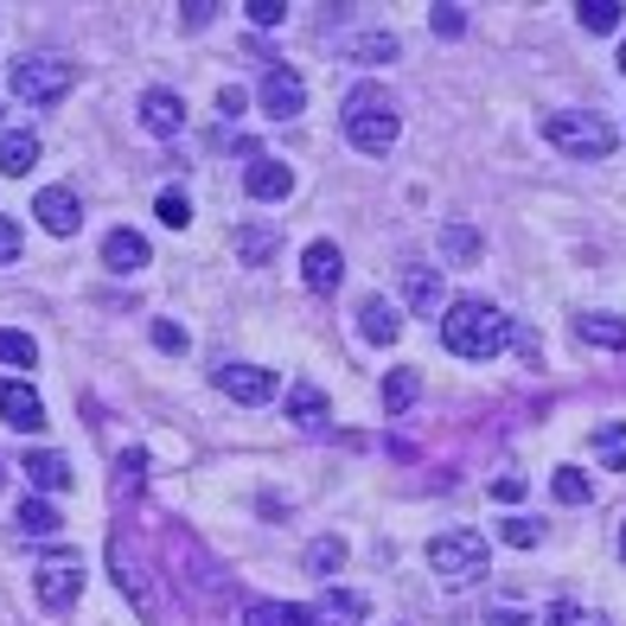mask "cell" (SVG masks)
Listing matches in <instances>:
<instances>
[{"label": "cell", "instance_id": "obj_1", "mask_svg": "<svg viewBox=\"0 0 626 626\" xmlns=\"http://www.w3.org/2000/svg\"><path fill=\"white\" fill-rule=\"evenodd\" d=\"M505 340H512V320L493 307V301H454V307L442 313V345L454 352V359H498L505 352Z\"/></svg>", "mask_w": 626, "mask_h": 626}, {"label": "cell", "instance_id": "obj_2", "mask_svg": "<svg viewBox=\"0 0 626 626\" xmlns=\"http://www.w3.org/2000/svg\"><path fill=\"white\" fill-rule=\"evenodd\" d=\"M396 134H403V115H396V97L384 83H359L345 97V141L359 154H391Z\"/></svg>", "mask_w": 626, "mask_h": 626}, {"label": "cell", "instance_id": "obj_3", "mask_svg": "<svg viewBox=\"0 0 626 626\" xmlns=\"http://www.w3.org/2000/svg\"><path fill=\"white\" fill-rule=\"evenodd\" d=\"M544 141L556 154H575V160H607L614 154V122L595 115V109H563L544 122Z\"/></svg>", "mask_w": 626, "mask_h": 626}, {"label": "cell", "instance_id": "obj_4", "mask_svg": "<svg viewBox=\"0 0 626 626\" xmlns=\"http://www.w3.org/2000/svg\"><path fill=\"white\" fill-rule=\"evenodd\" d=\"M83 575H90V563H83V549H71V544H58V549H46V563H39V607H52V614H64V607H78V595H83Z\"/></svg>", "mask_w": 626, "mask_h": 626}, {"label": "cell", "instance_id": "obj_5", "mask_svg": "<svg viewBox=\"0 0 626 626\" xmlns=\"http://www.w3.org/2000/svg\"><path fill=\"white\" fill-rule=\"evenodd\" d=\"M428 569L442 575V582H479L486 575V537L479 531H442L435 544H428Z\"/></svg>", "mask_w": 626, "mask_h": 626}, {"label": "cell", "instance_id": "obj_6", "mask_svg": "<svg viewBox=\"0 0 626 626\" xmlns=\"http://www.w3.org/2000/svg\"><path fill=\"white\" fill-rule=\"evenodd\" d=\"M13 97H20V103H58V97H64V90H71V64H64V58H20V64H13Z\"/></svg>", "mask_w": 626, "mask_h": 626}, {"label": "cell", "instance_id": "obj_7", "mask_svg": "<svg viewBox=\"0 0 626 626\" xmlns=\"http://www.w3.org/2000/svg\"><path fill=\"white\" fill-rule=\"evenodd\" d=\"M211 384L231 396V403H243V410H262V403H275V396H282V377H275V371H262V365H224Z\"/></svg>", "mask_w": 626, "mask_h": 626}, {"label": "cell", "instance_id": "obj_8", "mask_svg": "<svg viewBox=\"0 0 626 626\" xmlns=\"http://www.w3.org/2000/svg\"><path fill=\"white\" fill-rule=\"evenodd\" d=\"M109 569H115V582H122V595H129L134 607L154 620V575L141 569V556H134V537H122V531L109 537Z\"/></svg>", "mask_w": 626, "mask_h": 626}, {"label": "cell", "instance_id": "obj_9", "mask_svg": "<svg viewBox=\"0 0 626 626\" xmlns=\"http://www.w3.org/2000/svg\"><path fill=\"white\" fill-rule=\"evenodd\" d=\"M262 109H269L275 122H294V115L307 109V83H301V71L269 64V71H262Z\"/></svg>", "mask_w": 626, "mask_h": 626}, {"label": "cell", "instance_id": "obj_10", "mask_svg": "<svg viewBox=\"0 0 626 626\" xmlns=\"http://www.w3.org/2000/svg\"><path fill=\"white\" fill-rule=\"evenodd\" d=\"M32 218H39V224H46V231L52 236H71L83 224V211H78V192H71V185H46V192H39V199H32Z\"/></svg>", "mask_w": 626, "mask_h": 626}, {"label": "cell", "instance_id": "obj_11", "mask_svg": "<svg viewBox=\"0 0 626 626\" xmlns=\"http://www.w3.org/2000/svg\"><path fill=\"white\" fill-rule=\"evenodd\" d=\"M148 256H154V250H148V236L129 231V224H115V231L103 236V269H109V275H134V269H148Z\"/></svg>", "mask_w": 626, "mask_h": 626}, {"label": "cell", "instance_id": "obj_12", "mask_svg": "<svg viewBox=\"0 0 626 626\" xmlns=\"http://www.w3.org/2000/svg\"><path fill=\"white\" fill-rule=\"evenodd\" d=\"M0 422H13V428H39L46 422V403H39V391L27 377H0Z\"/></svg>", "mask_w": 626, "mask_h": 626}, {"label": "cell", "instance_id": "obj_13", "mask_svg": "<svg viewBox=\"0 0 626 626\" xmlns=\"http://www.w3.org/2000/svg\"><path fill=\"white\" fill-rule=\"evenodd\" d=\"M141 129L154 134V141H173V134L185 129V103L173 90H148V97H141Z\"/></svg>", "mask_w": 626, "mask_h": 626}, {"label": "cell", "instance_id": "obj_14", "mask_svg": "<svg viewBox=\"0 0 626 626\" xmlns=\"http://www.w3.org/2000/svg\"><path fill=\"white\" fill-rule=\"evenodd\" d=\"M365 614H371V600L359 595V588H340V582H333V588L320 595V607H313V626H359Z\"/></svg>", "mask_w": 626, "mask_h": 626}, {"label": "cell", "instance_id": "obj_15", "mask_svg": "<svg viewBox=\"0 0 626 626\" xmlns=\"http://www.w3.org/2000/svg\"><path fill=\"white\" fill-rule=\"evenodd\" d=\"M301 275H307L313 294H333L345 282V256L340 243H307V256H301Z\"/></svg>", "mask_w": 626, "mask_h": 626}, {"label": "cell", "instance_id": "obj_16", "mask_svg": "<svg viewBox=\"0 0 626 626\" xmlns=\"http://www.w3.org/2000/svg\"><path fill=\"white\" fill-rule=\"evenodd\" d=\"M20 467L32 473V486H39V493H71V486H78V479H71V461L52 454V447H27V461H20Z\"/></svg>", "mask_w": 626, "mask_h": 626}, {"label": "cell", "instance_id": "obj_17", "mask_svg": "<svg viewBox=\"0 0 626 626\" xmlns=\"http://www.w3.org/2000/svg\"><path fill=\"white\" fill-rule=\"evenodd\" d=\"M243 185H250V199H287V192H294V173H287V160L256 154L250 173H243Z\"/></svg>", "mask_w": 626, "mask_h": 626}, {"label": "cell", "instance_id": "obj_18", "mask_svg": "<svg viewBox=\"0 0 626 626\" xmlns=\"http://www.w3.org/2000/svg\"><path fill=\"white\" fill-rule=\"evenodd\" d=\"M359 333H365L371 345H396V333H403V313H396L391 301L365 294V301H359Z\"/></svg>", "mask_w": 626, "mask_h": 626}, {"label": "cell", "instance_id": "obj_19", "mask_svg": "<svg viewBox=\"0 0 626 626\" xmlns=\"http://www.w3.org/2000/svg\"><path fill=\"white\" fill-rule=\"evenodd\" d=\"M403 301H410V313H442V301H447V282L435 275V269H410L403 275Z\"/></svg>", "mask_w": 626, "mask_h": 626}, {"label": "cell", "instance_id": "obj_20", "mask_svg": "<svg viewBox=\"0 0 626 626\" xmlns=\"http://www.w3.org/2000/svg\"><path fill=\"white\" fill-rule=\"evenodd\" d=\"M575 340H582V345H614V352H626V320H620V313H582V320H575Z\"/></svg>", "mask_w": 626, "mask_h": 626}, {"label": "cell", "instance_id": "obj_21", "mask_svg": "<svg viewBox=\"0 0 626 626\" xmlns=\"http://www.w3.org/2000/svg\"><path fill=\"white\" fill-rule=\"evenodd\" d=\"M32 160H39V134H27V129L0 134V173H7V180L32 173Z\"/></svg>", "mask_w": 626, "mask_h": 626}, {"label": "cell", "instance_id": "obj_22", "mask_svg": "<svg viewBox=\"0 0 626 626\" xmlns=\"http://www.w3.org/2000/svg\"><path fill=\"white\" fill-rule=\"evenodd\" d=\"M416 396H422V377H416V371H410V365L384 371V410H391V416H403V410H410Z\"/></svg>", "mask_w": 626, "mask_h": 626}, {"label": "cell", "instance_id": "obj_23", "mask_svg": "<svg viewBox=\"0 0 626 626\" xmlns=\"http://www.w3.org/2000/svg\"><path fill=\"white\" fill-rule=\"evenodd\" d=\"M549 493H556V505H588L595 498V479L582 467H556L549 473Z\"/></svg>", "mask_w": 626, "mask_h": 626}, {"label": "cell", "instance_id": "obj_24", "mask_svg": "<svg viewBox=\"0 0 626 626\" xmlns=\"http://www.w3.org/2000/svg\"><path fill=\"white\" fill-rule=\"evenodd\" d=\"M275 243H282L275 224H243V231H236V256L243 262H269L275 256Z\"/></svg>", "mask_w": 626, "mask_h": 626}, {"label": "cell", "instance_id": "obj_25", "mask_svg": "<svg viewBox=\"0 0 626 626\" xmlns=\"http://www.w3.org/2000/svg\"><path fill=\"white\" fill-rule=\"evenodd\" d=\"M340 563H345V537H313V544H307V575H313V582L340 575Z\"/></svg>", "mask_w": 626, "mask_h": 626}, {"label": "cell", "instance_id": "obj_26", "mask_svg": "<svg viewBox=\"0 0 626 626\" xmlns=\"http://www.w3.org/2000/svg\"><path fill=\"white\" fill-rule=\"evenodd\" d=\"M345 52L359 58V64H391L396 39H391V32H359V39H345Z\"/></svg>", "mask_w": 626, "mask_h": 626}, {"label": "cell", "instance_id": "obj_27", "mask_svg": "<svg viewBox=\"0 0 626 626\" xmlns=\"http://www.w3.org/2000/svg\"><path fill=\"white\" fill-rule=\"evenodd\" d=\"M287 416L294 422H326V391H320V384H294V391H287Z\"/></svg>", "mask_w": 626, "mask_h": 626}, {"label": "cell", "instance_id": "obj_28", "mask_svg": "<svg viewBox=\"0 0 626 626\" xmlns=\"http://www.w3.org/2000/svg\"><path fill=\"white\" fill-rule=\"evenodd\" d=\"M595 454H600V467L626 473V422H607V428H595Z\"/></svg>", "mask_w": 626, "mask_h": 626}, {"label": "cell", "instance_id": "obj_29", "mask_svg": "<svg viewBox=\"0 0 626 626\" xmlns=\"http://www.w3.org/2000/svg\"><path fill=\"white\" fill-rule=\"evenodd\" d=\"M0 365L32 371V365H39V345H32L27 333H13V326H0Z\"/></svg>", "mask_w": 626, "mask_h": 626}, {"label": "cell", "instance_id": "obj_30", "mask_svg": "<svg viewBox=\"0 0 626 626\" xmlns=\"http://www.w3.org/2000/svg\"><path fill=\"white\" fill-rule=\"evenodd\" d=\"M20 531H32V537H52V531H64V518L52 512V498H27V505H20Z\"/></svg>", "mask_w": 626, "mask_h": 626}, {"label": "cell", "instance_id": "obj_31", "mask_svg": "<svg viewBox=\"0 0 626 626\" xmlns=\"http://www.w3.org/2000/svg\"><path fill=\"white\" fill-rule=\"evenodd\" d=\"M575 20H582L588 32H614L626 13H620V7H607V0H582V7H575Z\"/></svg>", "mask_w": 626, "mask_h": 626}, {"label": "cell", "instance_id": "obj_32", "mask_svg": "<svg viewBox=\"0 0 626 626\" xmlns=\"http://www.w3.org/2000/svg\"><path fill=\"white\" fill-rule=\"evenodd\" d=\"M442 256L447 262H473V256H479V236H473L467 224H447V231H442Z\"/></svg>", "mask_w": 626, "mask_h": 626}, {"label": "cell", "instance_id": "obj_33", "mask_svg": "<svg viewBox=\"0 0 626 626\" xmlns=\"http://www.w3.org/2000/svg\"><path fill=\"white\" fill-rule=\"evenodd\" d=\"M115 473H122V479H115V493H122V498H134V493H141V473H148V454H141V447H129Z\"/></svg>", "mask_w": 626, "mask_h": 626}, {"label": "cell", "instance_id": "obj_34", "mask_svg": "<svg viewBox=\"0 0 626 626\" xmlns=\"http://www.w3.org/2000/svg\"><path fill=\"white\" fill-rule=\"evenodd\" d=\"M243 626H287V607L282 600H250L243 607Z\"/></svg>", "mask_w": 626, "mask_h": 626}, {"label": "cell", "instance_id": "obj_35", "mask_svg": "<svg viewBox=\"0 0 626 626\" xmlns=\"http://www.w3.org/2000/svg\"><path fill=\"white\" fill-rule=\"evenodd\" d=\"M160 224H173V231H185V224H192V205H185V192H160Z\"/></svg>", "mask_w": 626, "mask_h": 626}, {"label": "cell", "instance_id": "obj_36", "mask_svg": "<svg viewBox=\"0 0 626 626\" xmlns=\"http://www.w3.org/2000/svg\"><path fill=\"white\" fill-rule=\"evenodd\" d=\"M428 27L442 32V39H461V32H467V13H461V7H435V13H428Z\"/></svg>", "mask_w": 626, "mask_h": 626}, {"label": "cell", "instance_id": "obj_37", "mask_svg": "<svg viewBox=\"0 0 626 626\" xmlns=\"http://www.w3.org/2000/svg\"><path fill=\"white\" fill-rule=\"evenodd\" d=\"M498 537H505V544H518V549H531L537 537H544V524H537V518H512L505 531H498Z\"/></svg>", "mask_w": 626, "mask_h": 626}, {"label": "cell", "instance_id": "obj_38", "mask_svg": "<svg viewBox=\"0 0 626 626\" xmlns=\"http://www.w3.org/2000/svg\"><path fill=\"white\" fill-rule=\"evenodd\" d=\"M154 345L180 359V352H185V326H180V320H154Z\"/></svg>", "mask_w": 626, "mask_h": 626}, {"label": "cell", "instance_id": "obj_39", "mask_svg": "<svg viewBox=\"0 0 626 626\" xmlns=\"http://www.w3.org/2000/svg\"><path fill=\"white\" fill-rule=\"evenodd\" d=\"M243 13H250V20H256L262 32H269V27H282V20H287V7H282V0H250Z\"/></svg>", "mask_w": 626, "mask_h": 626}, {"label": "cell", "instance_id": "obj_40", "mask_svg": "<svg viewBox=\"0 0 626 626\" xmlns=\"http://www.w3.org/2000/svg\"><path fill=\"white\" fill-rule=\"evenodd\" d=\"M493 498H498V505H518V498H524V479H518V473H498V479H493Z\"/></svg>", "mask_w": 626, "mask_h": 626}, {"label": "cell", "instance_id": "obj_41", "mask_svg": "<svg viewBox=\"0 0 626 626\" xmlns=\"http://www.w3.org/2000/svg\"><path fill=\"white\" fill-rule=\"evenodd\" d=\"M13 256H20V224L0 218V262H13Z\"/></svg>", "mask_w": 626, "mask_h": 626}, {"label": "cell", "instance_id": "obj_42", "mask_svg": "<svg viewBox=\"0 0 626 626\" xmlns=\"http://www.w3.org/2000/svg\"><path fill=\"white\" fill-rule=\"evenodd\" d=\"M544 626H582V607H575V600H556L544 614Z\"/></svg>", "mask_w": 626, "mask_h": 626}, {"label": "cell", "instance_id": "obj_43", "mask_svg": "<svg viewBox=\"0 0 626 626\" xmlns=\"http://www.w3.org/2000/svg\"><path fill=\"white\" fill-rule=\"evenodd\" d=\"M486 626H531V620H524L518 607H493V614H486Z\"/></svg>", "mask_w": 626, "mask_h": 626}, {"label": "cell", "instance_id": "obj_44", "mask_svg": "<svg viewBox=\"0 0 626 626\" xmlns=\"http://www.w3.org/2000/svg\"><path fill=\"white\" fill-rule=\"evenodd\" d=\"M218 103H224V115H243V109H250V97H243V90H224Z\"/></svg>", "mask_w": 626, "mask_h": 626}, {"label": "cell", "instance_id": "obj_45", "mask_svg": "<svg viewBox=\"0 0 626 626\" xmlns=\"http://www.w3.org/2000/svg\"><path fill=\"white\" fill-rule=\"evenodd\" d=\"M620 556H626V524H620Z\"/></svg>", "mask_w": 626, "mask_h": 626}, {"label": "cell", "instance_id": "obj_46", "mask_svg": "<svg viewBox=\"0 0 626 626\" xmlns=\"http://www.w3.org/2000/svg\"><path fill=\"white\" fill-rule=\"evenodd\" d=\"M620 78H626V46H620Z\"/></svg>", "mask_w": 626, "mask_h": 626}]
</instances>
